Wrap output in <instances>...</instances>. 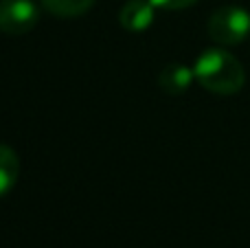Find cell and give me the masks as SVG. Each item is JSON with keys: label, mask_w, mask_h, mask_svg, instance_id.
Here are the masks:
<instances>
[{"label": "cell", "mask_w": 250, "mask_h": 248, "mask_svg": "<svg viewBox=\"0 0 250 248\" xmlns=\"http://www.w3.org/2000/svg\"><path fill=\"white\" fill-rule=\"evenodd\" d=\"M193 73L200 86L215 95H235L246 83V73L239 60L217 46L207 48L195 60Z\"/></svg>", "instance_id": "6da1fadb"}, {"label": "cell", "mask_w": 250, "mask_h": 248, "mask_svg": "<svg viewBox=\"0 0 250 248\" xmlns=\"http://www.w3.org/2000/svg\"><path fill=\"white\" fill-rule=\"evenodd\" d=\"M207 31L213 42L222 46L242 44L250 33V13L237 4H224L217 11H213Z\"/></svg>", "instance_id": "7a4b0ae2"}, {"label": "cell", "mask_w": 250, "mask_h": 248, "mask_svg": "<svg viewBox=\"0 0 250 248\" xmlns=\"http://www.w3.org/2000/svg\"><path fill=\"white\" fill-rule=\"evenodd\" d=\"M40 9L33 0H0V31L24 35L38 24Z\"/></svg>", "instance_id": "3957f363"}, {"label": "cell", "mask_w": 250, "mask_h": 248, "mask_svg": "<svg viewBox=\"0 0 250 248\" xmlns=\"http://www.w3.org/2000/svg\"><path fill=\"white\" fill-rule=\"evenodd\" d=\"M154 9L149 0H127L119 11V22L125 31H145L154 22Z\"/></svg>", "instance_id": "277c9868"}, {"label": "cell", "mask_w": 250, "mask_h": 248, "mask_svg": "<svg viewBox=\"0 0 250 248\" xmlns=\"http://www.w3.org/2000/svg\"><path fill=\"white\" fill-rule=\"evenodd\" d=\"M193 79H195L193 68H189L185 64H169L158 75V86L167 95H182V92L189 90Z\"/></svg>", "instance_id": "5b68a950"}, {"label": "cell", "mask_w": 250, "mask_h": 248, "mask_svg": "<svg viewBox=\"0 0 250 248\" xmlns=\"http://www.w3.org/2000/svg\"><path fill=\"white\" fill-rule=\"evenodd\" d=\"M20 176V161L18 154L9 145L0 143V198H4L18 183Z\"/></svg>", "instance_id": "8992f818"}, {"label": "cell", "mask_w": 250, "mask_h": 248, "mask_svg": "<svg viewBox=\"0 0 250 248\" xmlns=\"http://www.w3.org/2000/svg\"><path fill=\"white\" fill-rule=\"evenodd\" d=\"M46 11L57 18H77L95 4V0H40Z\"/></svg>", "instance_id": "52a82bcc"}, {"label": "cell", "mask_w": 250, "mask_h": 248, "mask_svg": "<svg viewBox=\"0 0 250 248\" xmlns=\"http://www.w3.org/2000/svg\"><path fill=\"white\" fill-rule=\"evenodd\" d=\"M156 9H165V11H178V9L193 7L198 0H149Z\"/></svg>", "instance_id": "ba28073f"}]
</instances>
